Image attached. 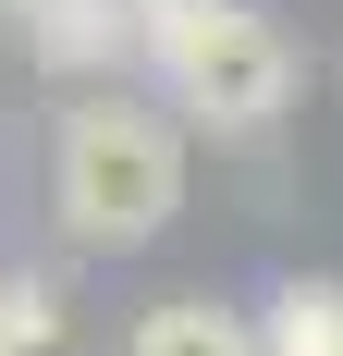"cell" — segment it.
Masks as SVG:
<instances>
[{
  "label": "cell",
  "mask_w": 343,
  "mask_h": 356,
  "mask_svg": "<svg viewBox=\"0 0 343 356\" xmlns=\"http://www.w3.org/2000/svg\"><path fill=\"white\" fill-rule=\"evenodd\" d=\"M258 344L270 356H343V283H282L258 307Z\"/></svg>",
  "instance_id": "obj_5"
},
{
  "label": "cell",
  "mask_w": 343,
  "mask_h": 356,
  "mask_svg": "<svg viewBox=\"0 0 343 356\" xmlns=\"http://www.w3.org/2000/svg\"><path fill=\"white\" fill-rule=\"evenodd\" d=\"M62 332H74V295L49 283V270H0V344H12V356H49Z\"/></svg>",
  "instance_id": "obj_6"
},
{
  "label": "cell",
  "mask_w": 343,
  "mask_h": 356,
  "mask_svg": "<svg viewBox=\"0 0 343 356\" xmlns=\"http://www.w3.org/2000/svg\"><path fill=\"white\" fill-rule=\"evenodd\" d=\"M135 74L160 86L172 123H196V136H270L282 111H294V37L258 0H147Z\"/></svg>",
  "instance_id": "obj_2"
},
{
  "label": "cell",
  "mask_w": 343,
  "mask_h": 356,
  "mask_svg": "<svg viewBox=\"0 0 343 356\" xmlns=\"http://www.w3.org/2000/svg\"><path fill=\"white\" fill-rule=\"evenodd\" d=\"M123 356H270V344H258V320H245V307L172 295V307H147V320L123 332Z\"/></svg>",
  "instance_id": "obj_4"
},
{
  "label": "cell",
  "mask_w": 343,
  "mask_h": 356,
  "mask_svg": "<svg viewBox=\"0 0 343 356\" xmlns=\"http://www.w3.org/2000/svg\"><path fill=\"white\" fill-rule=\"evenodd\" d=\"M0 356H12V344H0Z\"/></svg>",
  "instance_id": "obj_8"
},
{
  "label": "cell",
  "mask_w": 343,
  "mask_h": 356,
  "mask_svg": "<svg viewBox=\"0 0 343 356\" xmlns=\"http://www.w3.org/2000/svg\"><path fill=\"white\" fill-rule=\"evenodd\" d=\"M12 13H25V0H0V37H12Z\"/></svg>",
  "instance_id": "obj_7"
},
{
  "label": "cell",
  "mask_w": 343,
  "mask_h": 356,
  "mask_svg": "<svg viewBox=\"0 0 343 356\" xmlns=\"http://www.w3.org/2000/svg\"><path fill=\"white\" fill-rule=\"evenodd\" d=\"M184 209V123L135 86H74L49 123V221L86 258H135Z\"/></svg>",
  "instance_id": "obj_1"
},
{
  "label": "cell",
  "mask_w": 343,
  "mask_h": 356,
  "mask_svg": "<svg viewBox=\"0 0 343 356\" xmlns=\"http://www.w3.org/2000/svg\"><path fill=\"white\" fill-rule=\"evenodd\" d=\"M135 37H147V0H25L12 13V49L62 86H123Z\"/></svg>",
  "instance_id": "obj_3"
}]
</instances>
